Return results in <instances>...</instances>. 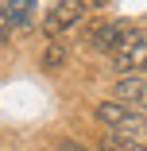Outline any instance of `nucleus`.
Returning a JSON list of instances; mask_svg holds the SVG:
<instances>
[{
  "instance_id": "obj_6",
  "label": "nucleus",
  "mask_w": 147,
  "mask_h": 151,
  "mask_svg": "<svg viewBox=\"0 0 147 151\" xmlns=\"http://www.w3.org/2000/svg\"><path fill=\"white\" fill-rule=\"evenodd\" d=\"M4 16L12 23V31H35V27H39V16H43V4L12 0V4H4Z\"/></svg>"
},
{
  "instance_id": "obj_9",
  "label": "nucleus",
  "mask_w": 147,
  "mask_h": 151,
  "mask_svg": "<svg viewBox=\"0 0 147 151\" xmlns=\"http://www.w3.org/2000/svg\"><path fill=\"white\" fill-rule=\"evenodd\" d=\"M54 151H89V147L77 143V139H58V143H54Z\"/></svg>"
},
{
  "instance_id": "obj_8",
  "label": "nucleus",
  "mask_w": 147,
  "mask_h": 151,
  "mask_svg": "<svg viewBox=\"0 0 147 151\" xmlns=\"http://www.w3.org/2000/svg\"><path fill=\"white\" fill-rule=\"evenodd\" d=\"M93 151H147V143H128V139H112V136H101Z\"/></svg>"
},
{
  "instance_id": "obj_5",
  "label": "nucleus",
  "mask_w": 147,
  "mask_h": 151,
  "mask_svg": "<svg viewBox=\"0 0 147 151\" xmlns=\"http://www.w3.org/2000/svg\"><path fill=\"white\" fill-rule=\"evenodd\" d=\"M112 101L147 116V74H128L112 81Z\"/></svg>"
},
{
  "instance_id": "obj_7",
  "label": "nucleus",
  "mask_w": 147,
  "mask_h": 151,
  "mask_svg": "<svg viewBox=\"0 0 147 151\" xmlns=\"http://www.w3.org/2000/svg\"><path fill=\"white\" fill-rule=\"evenodd\" d=\"M66 58H70V54H66V43L50 39V43L39 50V66H43L47 74H54V70H62V66H66Z\"/></svg>"
},
{
  "instance_id": "obj_4",
  "label": "nucleus",
  "mask_w": 147,
  "mask_h": 151,
  "mask_svg": "<svg viewBox=\"0 0 147 151\" xmlns=\"http://www.w3.org/2000/svg\"><path fill=\"white\" fill-rule=\"evenodd\" d=\"M132 27H136L132 19H97V23L85 27V43H89L93 54H112Z\"/></svg>"
},
{
  "instance_id": "obj_2",
  "label": "nucleus",
  "mask_w": 147,
  "mask_h": 151,
  "mask_svg": "<svg viewBox=\"0 0 147 151\" xmlns=\"http://www.w3.org/2000/svg\"><path fill=\"white\" fill-rule=\"evenodd\" d=\"M108 66L116 70V78H128V74H143L147 70V31H143V27H132V31L120 39V47L108 54Z\"/></svg>"
},
{
  "instance_id": "obj_3",
  "label": "nucleus",
  "mask_w": 147,
  "mask_h": 151,
  "mask_svg": "<svg viewBox=\"0 0 147 151\" xmlns=\"http://www.w3.org/2000/svg\"><path fill=\"white\" fill-rule=\"evenodd\" d=\"M85 12H89V4H81V0H54V4L43 8V31L62 43V35H70L74 27H81Z\"/></svg>"
},
{
  "instance_id": "obj_1",
  "label": "nucleus",
  "mask_w": 147,
  "mask_h": 151,
  "mask_svg": "<svg viewBox=\"0 0 147 151\" xmlns=\"http://www.w3.org/2000/svg\"><path fill=\"white\" fill-rule=\"evenodd\" d=\"M93 120L105 128V136L112 139H128V143H147V116L136 109H124L116 101H101L93 109Z\"/></svg>"
}]
</instances>
